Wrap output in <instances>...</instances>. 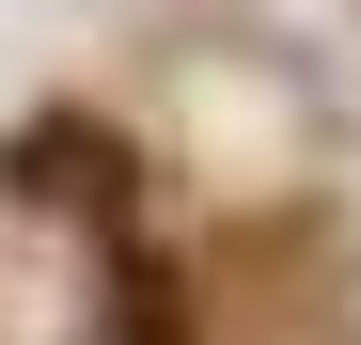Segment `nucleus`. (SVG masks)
I'll return each instance as SVG.
<instances>
[{
    "label": "nucleus",
    "mask_w": 361,
    "mask_h": 345,
    "mask_svg": "<svg viewBox=\"0 0 361 345\" xmlns=\"http://www.w3.org/2000/svg\"><path fill=\"white\" fill-rule=\"evenodd\" d=\"M126 142L79 126V110H47V126H16V204H63V220H126Z\"/></svg>",
    "instance_id": "nucleus-1"
},
{
    "label": "nucleus",
    "mask_w": 361,
    "mask_h": 345,
    "mask_svg": "<svg viewBox=\"0 0 361 345\" xmlns=\"http://www.w3.org/2000/svg\"><path fill=\"white\" fill-rule=\"evenodd\" d=\"M110 299H126V314H110L126 345H189V282H173V267H126Z\"/></svg>",
    "instance_id": "nucleus-2"
}]
</instances>
